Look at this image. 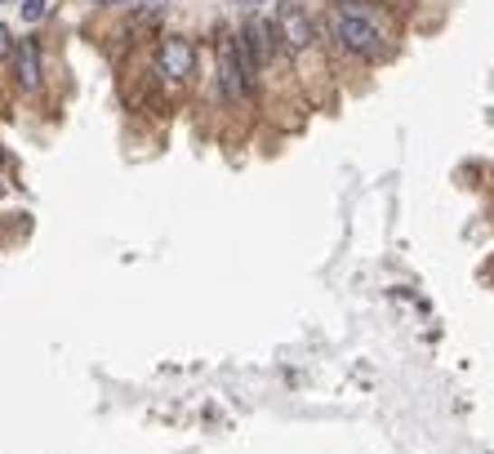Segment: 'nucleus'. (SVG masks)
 Instances as JSON below:
<instances>
[{
  "instance_id": "3",
  "label": "nucleus",
  "mask_w": 494,
  "mask_h": 454,
  "mask_svg": "<svg viewBox=\"0 0 494 454\" xmlns=\"http://www.w3.org/2000/svg\"><path fill=\"white\" fill-rule=\"evenodd\" d=\"M157 67H161V76H169V81H187V76L196 72V50H192V41H187V36H161V45H157Z\"/></svg>"
},
{
  "instance_id": "6",
  "label": "nucleus",
  "mask_w": 494,
  "mask_h": 454,
  "mask_svg": "<svg viewBox=\"0 0 494 454\" xmlns=\"http://www.w3.org/2000/svg\"><path fill=\"white\" fill-rule=\"evenodd\" d=\"M241 36H245V45H250V53H254V63L263 67V63L272 58V50H276V36H280V32H276L272 23H263V18H250Z\"/></svg>"
},
{
  "instance_id": "2",
  "label": "nucleus",
  "mask_w": 494,
  "mask_h": 454,
  "mask_svg": "<svg viewBox=\"0 0 494 454\" xmlns=\"http://www.w3.org/2000/svg\"><path fill=\"white\" fill-rule=\"evenodd\" d=\"M219 85L227 102L250 99V90H254V81H250V72H245V63L236 53V36H223L219 41Z\"/></svg>"
},
{
  "instance_id": "8",
  "label": "nucleus",
  "mask_w": 494,
  "mask_h": 454,
  "mask_svg": "<svg viewBox=\"0 0 494 454\" xmlns=\"http://www.w3.org/2000/svg\"><path fill=\"white\" fill-rule=\"evenodd\" d=\"M138 9H147V14H157V9H165V0H138Z\"/></svg>"
},
{
  "instance_id": "5",
  "label": "nucleus",
  "mask_w": 494,
  "mask_h": 454,
  "mask_svg": "<svg viewBox=\"0 0 494 454\" xmlns=\"http://www.w3.org/2000/svg\"><path fill=\"white\" fill-rule=\"evenodd\" d=\"M14 76H18L23 90H41V50H36L32 36H23L18 50H14Z\"/></svg>"
},
{
  "instance_id": "12",
  "label": "nucleus",
  "mask_w": 494,
  "mask_h": 454,
  "mask_svg": "<svg viewBox=\"0 0 494 454\" xmlns=\"http://www.w3.org/2000/svg\"><path fill=\"white\" fill-rule=\"evenodd\" d=\"M0 5H9V0H0Z\"/></svg>"
},
{
  "instance_id": "9",
  "label": "nucleus",
  "mask_w": 494,
  "mask_h": 454,
  "mask_svg": "<svg viewBox=\"0 0 494 454\" xmlns=\"http://www.w3.org/2000/svg\"><path fill=\"white\" fill-rule=\"evenodd\" d=\"M0 50H5V27H0Z\"/></svg>"
},
{
  "instance_id": "4",
  "label": "nucleus",
  "mask_w": 494,
  "mask_h": 454,
  "mask_svg": "<svg viewBox=\"0 0 494 454\" xmlns=\"http://www.w3.org/2000/svg\"><path fill=\"white\" fill-rule=\"evenodd\" d=\"M276 32H280V45H285L290 53H299V50L312 45V18H308L299 5H285V9H280Z\"/></svg>"
},
{
  "instance_id": "7",
  "label": "nucleus",
  "mask_w": 494,
  "mask_h": 454,
  "mask_svg": "<svg viewBox=\"0 0 494 454\" xmlns=\"http://www.w3.org/2000/svg\"><path fill=\"white\" fill-rule=\"evenodd\" d=\"M50 14V0H23V23H41Z\"/></svg>"
},
{
  "instance_id": "11",
  "label": "nucleus",
  "mask_w": 494,
  "mask_h": 454,
  "mask_svg": "<svg viewBox=\"0 0 494 454\" xmlns=\"http://www.w3.org/2000/svg\"><path fill=\"white\" fill-rule=\"evenodd\" d=\"M99 5H116V0H99Z\"/></svg>"
},
{
  "instance_id": "10",
  "label": "nucleus",
  "mask_w": 494,
  "mask_h": 454,
  "mask_svg": "<svg viewBox=\"0 0 494 454\" xmlns=\"http://www.w3.org/2000/svg\"><path fill=\"white\" fill-rule=\"evenodd\" d=\"M236 5H254V0H236Z\"/></svg>"
},
{
  "instance_id": "1",
  "label": "nucleus",
  "mask_w": 494,
  "mask_h": 454,
  "mask_svg": "<svg viewBox=\"0 0 494 454\" xmlns=\"http://www.w3.org/2000/svg\"><path fill=\"white\" fill-rule=\"evenodd\" d=\"M334 36H338L343 50H352L356 58H379L384 53V32L361 5H338L334 9Z\"/></svg>"
}]
</instances>
